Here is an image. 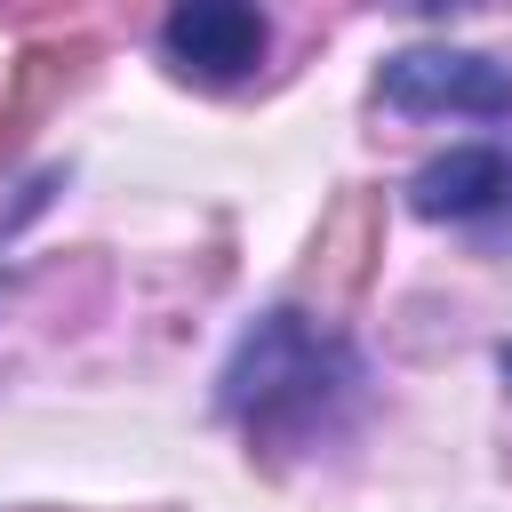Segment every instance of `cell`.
Listing matches in <instances>:
<instances>
[{"mask_svg": "<svg viewBox=\"0 0 512 512\" xmlns=\"http://www.w3.org/2000/svg\"><path fill=\"white\" fill-rule=\"evenodd\" d=\"M504 384H512V344H504Z\"/></svg>", "mask_w": 512, "mask_h": 512, "instance_id": "obj_7", "label": "cell"}, {"mask_svg": "<svg viewBox=\"0 0 512 512\" xmlns=\"http://www.w3.org/2000/svg\"><path fill=\"white\" fill-rule=\"evenodd\" d=\"M88 64H96V40L88 32H64V40H32L16 64H8V96H0V160L8 152H24V136L88 80Z\"/></svg>", "mask_w": 512, "mask_h": 512, "instance_id": "obj_6", "label": "cell"}, {"mask_svg": "<svg viewBox=\"0 0 512 512\" xmlns=\"http://www.w3.org/2000/svg\"><path fill=\"white\" fill-rule=\"evenodd\" d=\"M376 96L392 112H464V120H504L512 112V72L480 48H400L384 56Z\"/></svg>", "mask_w": 512, "mask_h": 512, "instance_id": "obj_3", "label": "cell"}, {"mask_svg": "<svg viewBox=\"0 0 512 512\" xmlns=\"http://www.w3.org/2000/svg\"><path fill=\"white\" fill-rule=\"evenodd\" d=\"M264 48H272V24H264L256 8H240V0H184V8H168V24H160V56H168L184 80H200V88L248 80V72L264 64Z\"/></svg>", "mask_w": 512, "mask_h": 512, "instance_id": "obj_4", "label": "cell"}, {"mask_svg": "<svg viewBox=\"0 0 512 512\" xmlns=\"http://www.w3.org/2000/svg\"><path fill=\"white\" fill-rule=\"evenodd\" d=\"M352 400H360V352L304 312H264L224 360V416L248 432V456L264 464L320 448Z\"/></svg>", "mask_w": 512, "mask_h": 512, "instance_id": "obj_1", "label": "cell"}, {"mask_svg": "<svg viewBox=\"0 0 512 512\" xmlns=\"http://www.w3.org/2000/svg\"><path fill=\"white\" fill-rule=\"evenodd\" d=\"M408 208L432 224H512V152L504 144H456L416 168Z\"/></svg>", "mask_w": 512, "mask_h": 512, "instance_id": "obj_5", "label": "cell"}, {"mask_svg": "<svg viewBox=\"0 0 512 512\" xmlns=\"http://www.w3.org/2000/svg\"><path fill=\"white\" fill-rule=\"evenodd\" d=\"M376 256H384V200H376L368 184H344V192L328 200L304 264H296V296L320 304V320H336V312H352L360 288L376 280Z\"/></svg>", "mask_w": 512, "mask_h": 512, "instance_id": "obj_2", "label": "cell"}]
</instances>
